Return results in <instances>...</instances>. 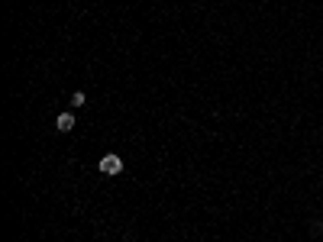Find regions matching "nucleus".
I'll use <instances>...</instances> for the list:
<instances>
[{"label": "nucleus", "mask_w": 323, "mask_h": 242, "mask_svg": "<svg viewBox=\"0 0 323 242\" xmlns=\"http://www.w3.org/2000/svg\"><path fill=\"white\" fill-rule=\"evenodd\" d=\"M84 100H87V97L81 94V91H74V94H71V107H84Z\"/></svg>", "instance_id": "7ed1b4c3"}, {"label": "nucleus", "mask_w": 323, "mask_h": 242, "mask_svg": "<svg viewBox=\"0 0 323 242\" xmlns=\"http://www.w3.org/2000/svg\"><path fill=\"white\" fill-rule=\"evenodd\" d=\"M100 175H107V178H113V175H123V158L116 155V152H107L104 158H100Z\"/></svg>", "instance_id": "f257e3e1"}, {"label": "nucleus", "mask_w": 323, "mask_h": 242, "mask_svg": "<svg viewBox=\"0 0 323 242\" xmlns=\"http://www.w3.org/2000/svg\"><path fill=\"white\" fill-rule=\"evenodd\" d=\"M55 129H58V133H71L74 129V116L71 113H58L55 116Z\"/></svg>", "instance_id": "f03ea898"}]
</instances>
